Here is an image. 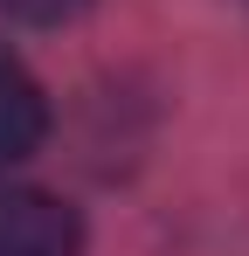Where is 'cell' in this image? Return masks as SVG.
I'll list each match as a JSON object with an SVG mask.
<instances>
[{"label": "cell", "mask_w": 249, "mask_h": 256, "mask_svg": "<svg viewBox=\"0 0 249 256\" xmlns=\"http://www.w3.org/2000/svg\"><path fill=\"white\" fill-rule=\"evenodd\" d=\"M0 256H83V222L42 187H0Z\"/></svg>", "instance_id": "obj_1"}, {"label": "cell", "mask_w": 249, "mask_h": 256, "mask_svg": "<svg viewBox=\"0 0 249 256\" xmlns=\"http://www.w3.org/2000/svg\"><path fill=\"white\" fill-rule=\"evenodd\" d=\"M42 132H48V97H42V84L0 48V166L28 160L42 146Z\"/></svg>", "instance_id": "obj_2"}, {"label": "cell", "mask_w": 249, "mask_h": 256, "mask_svg": "<svg viewBox=\"0 0 249 256\" xmlns=\"http://www.w3.org/2000/svg\"><path fill=\"white\" fill-rule=\"evenodd\" d=\"M83 0H0V21H21V28H56L70 21Z\"/></svg>", "instance_id": "obj_3"}]
</instances>
